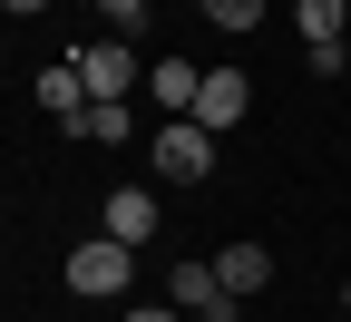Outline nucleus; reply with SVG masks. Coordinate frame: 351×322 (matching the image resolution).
Masks as SVG:
<instances>
[{"instance_id":"12","label":"nucleus","mask_w":351,"mask_h":322,"mask_svg":"<svg viewBox=\"0 0 351 322\" xmlns=\"http://www.w3.org/2000/svg\"><path fill=\"white\" fill-rule=\"evenodd\" d=\"M205 20H215V30H254V20H263V0H205Z\"/></svg>"},{"instance_id":"4","label":"nucleus","mask_w":351,"mask_h":322,"mask_svg":"<svg viewBox=\"0 0 351 322\" xmlns=\"http://www.w3.org/2000/svg\"><path fill=\"white\" fill-rule=\"evenodd\" d=\"M156 59H137L127 39H98V49H78V78H88V98H127V88H147Z\"/></svg>"},{"instance_id":"14","label":"nucleus","mask_w":351,"mask_h":322,"mask_svg":"<svg viewBox=\"0 0 351 322\" xmlns=\"http://www.w3.org/2000/svg\"><path fill=\"white\" fill-rule=\"evenodd\" d=\"M127 322H176V303H147V312H127Z\"/></svg>"},{"instance_id":"16","label":"nucleus","mask_w":351,"mask_h":322,"mask_svg":"<svg viewBox=\"0 0 351 322\" xmlns=\"http://www.w3.org/2000/svg\"><path fill=\"white\" fill-rule=\"evenodd\" d=\"M176 10H205V0H176Z\"/></svg>"},{"instance_id":"9","label":"nucleus","mask_w":351,"mask_h":322,"mask_svg":"<svg viewBox=\"0 0 351 322\" xmlns=\"http://www.w3.org/2000/svg\"><path fill=\"white\" fill-rule=\"evenodd\" d=\"M29 98L49 108V117H78V108H88V78H78V59H49V69H39V88H29Z\"/></svg>"},{"instance_id":"15","label":"nucleus","mask_w":351,"mask_h":322,"mask_svg":"<svg viewBox=\"0 0 351 322\" xmlns=\"http://www.w3.org/2000/svg\"><path fill=\"white\" fill-rule=\"evenodd\" d=\"M0 10H20V20H39V10H49V0H0Z\"/></svg>"},{"instance_id":"11","label":"nucleus","mask_w":351,"mask_h":322,"mask_svg":"<svg viewBox=\"0 0 351 322\" xmlns=\"http://www.w3.org/2000/svg\"><path fill=\"white\" fill-rule=\"evenodd\" d=\"M293 20H302V39H341V20H351V0H293Z\"/></svg>"},{"instance_id":"2","label":"nucleus","mask_w":351,"mask_h":322,"mask_svg":"<svg viewBox=\"0 0 351 322\" xmlns=\"http://www.w3.org/2000/svg\"><path fill=\"white\" fill-rule=\"evenodd\" d=\"M166 303H176V312H195V322H244V303L225 293L215 254H205V264H195V254H176V284H166Z\"/></svg>"},{"instance_id":"17","label":"nucleus","mask_w":351,"mask_h":322,"mask_svg":"<svg viewBox=\"0 0 351 322\" xmlns=\"http://www.w3.org/2000/svg\"><path fill=\"white\" fill-rule=\"evenodd\" d=\"M341 312H351V284H341Z\"/></svg>"},{"instance_id":"5","label":"nucleus","mask_w":351,"mask_h":322,"mask_svg":"<svg viewBox=\"0 0 351 322\" xmlns=\"http://www.w3.org/2000/svg\"><path fill=\"white\" fill-rule=\"evenodd\" d=\"M244 108H254V78L244 69H205V88H195V127H215V137H225V127H244Z\"/></svg>"},{"instance_id":"7","label":"nucleus","mask_w":351,"mask_h":322,"mask_svg":"<svg viewBox=\"0 0 351 322\" xmlns=\"http://www.w3.org/2000/svg\"><path fill=\"white\" fill-rule=\"evenodd\" d=\"M195 88H205L195 59H156V69H147V98H156L166 117H186V108H195Z\"/></svg>"},{"instance_id":"3","label":"nucleus","mask_w":351,"mask_h":322,"mask_svg":"<svg viewBox=\"0 0 351 322\" xmlns=\"http://www.w3.org/2000/svg\"><path fill=\"white\" fill-rule=\"evenodd\" d=\"M156 176H166V186H195V176H215V127L166 117V127H156Z\"/></svg>"},{"instance_id":"13","label":"nucleus","mask_w":351,"mask_h":322,"mask_svg":"<svg viewBox=\"0 0 351 322\" xmlns=\"http://www.w3.org/2000/svg\"><path fill=\"white\" fill-rule=\"evenodd\" d=\"M108 20H117V39H127V30H147V20H156V0H108Z\"/></svg>"},{"instance_id":"6","label":"nucleus","mask_w":351,"mask_h":322,"mask_svg":"<svg viewBox=\"0 0 351 322\" xmlns=\"http://www.w3.org/2000/svg\"><path fill=\"white\" fill-rule=\"evenodd\" d=\"M156 225H166L156 186H117V196H108V225H98V235H117V244H156Z\"/></svg>"},{"instance_id":"10","label":"nucleus","mask_w":351,"mask_h":322,"mask_svg":"<svg viewBox=\"0 0 351 322\" xmlns=\"http://www.w3.org/2000/svg\"><path fill=\"white\" fill-rule=\"evenodd\" d=\"M69 137H88V147H127V98H88L78 117H59Z\"/></svg>"},{"instance_id":"1","label":"nucleus","mask_w":351,"mask_h":322,"mask_svg":"<svg viewBox=\"0 0 351 322\" xmlns=\"http://www.w3.org/2000/svg\"><path fill=\"white\" fill-rule=\"evenodd\" d=\"M127 284H137V244H117V235H98V244H69V293L108 303V293H127Z\"/></svg>"},{"instance_id":"8","label":"nucleus","mask_w":351,"mask_h":322,"mask_svg":"<svg viewBox=\"0 0 351 322\" xmlns=\"http://www.w3.org/2000/svg\"><path fill=\"white\" fill-rule=\"evenodd\" d=\"M215 273H225L234 303H254L263 284H274V254H263V244H225V254H215Z\"/></svg>"}]
</instances>
